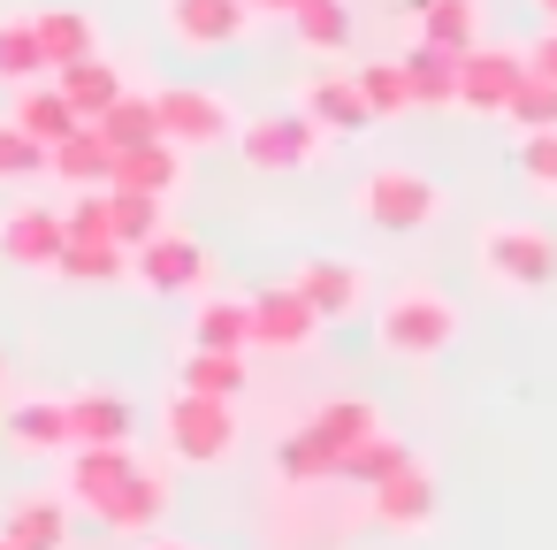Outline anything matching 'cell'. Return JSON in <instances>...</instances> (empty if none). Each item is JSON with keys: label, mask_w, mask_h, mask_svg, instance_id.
<instances>
[{"label": "cell", "mask_w": 557, "mask_h": 550, "mask_svg": "<svg viewBox=\"0 0 557 550\" xmlns=\"http://www.w3.org/2000/svg\"><path fill=\"white\" fill-rule=\"evenodd\" d=\"M374 344H382L389 359H435V352H450V344H458V306H450L443 291L412 283V291H397V298L382 306Z\"/></svg>", "instance_id": "6da1fadb"}, {"label": "cell", "mask_w": 557, "mask_h": 550, "mask_svg": "<svg viewBox=\"0 0 557 550\" xmlns=\"http://www.w3.org/2000/svg\"><path fill=\"white\" fill-rule=\"evenodd\" d=\"M161 443L176 466H222L237 451V413L230 398H199V390H176L161 405Z\"/></svg>", "instance_id": "7a4b0ae2"}, {"label": "cell", "mask_w": 557, "mask_h": 550, "mask_svg": "<svg viewBox=\"0 0 557 550\" xmlns=\"http://www.w3.org/2000/svg\"><path fill=\"white\" fill-rule=\"evenodd\" d=\"M351 215L374 222V230H389V237H405V230H428V222L443 215V192H435V176H420V169H374V176H359Z\"/></svg>", "instance_id": "3957f363"}, {"label": "cell", "mask_w": 557, "mask_h": 550, "mask_svg": "<svg viewBox=\"0 0 557 550\" xmlns=\"http://www.w3.org/2000/svg\"><path fill=\"white\" fill-rule=\"evenodd\" d=\"M321 146H329V131H321L306 108H283V115H252V123H237V154H245V169H260V176L313 169Z\"/></svg>", "instance_id": "277c9868"}, {"label": "cell", "mask_w": 557, "mask_h": 550, "mask_svg": "<svg viewBox=\"0 0 557 550\" xmlns=\"http://www.w3.org/2000/svg\"><path fill=\"white\" fill-rule=\"evenodd\" d=\"M153 108H161V138L184 146V154L237 146V108L214 85H169V93H153Z\"/></svg>", "instance_id": "5b68a950"}, {"label": "cell", "mask_w": 557, "mask_h": 550, "mask_svg": "<svg viewBox=\"0 0 557 550\" xmlns=\"http://www.w3.org/2000/svg\"><path fill=\"white\" fill-rule=\"evenodd\" d=\"M481 268L511 291H542V283H557V237L534 230V222H488L481 230Z\"/></svg>", "instance_id": "8992f818"}, {"label": "cell", "mask_w": 557, "mask_h": 550, "mask_svg": "<svg viewBox=\"0 0 557 550\" xmlns=\"http://www.w3.org/2000/svg\"><path fill=\"white\" fill-rule=\"evenodd\" d=\"M527 85V47H466L458 54V108L504 123L511 93Z\"/></svg>", "instance_id": "52a82bcc"}, {"label": "cell", "mask_w": 557, "mask_h": 550, "mask_svg": "<svg viewBox=\"0 0 557 550\" xmlns=\"http://www.w3.org/2000/svg\"><path fill=\"white\" fill-rule=\"evenodd\" d=\"M207 268H214V260H207V245H199L191 230H169V222H161L138 253H131V276H138L146 291H161V298L199 291V283H207Z\"/></svg>", "instance_id": "ba28073f"}, {"label": "cell", "mask_w": 557, "mask_h": 550, "mask_svg": "<svg viewBox=\"0 0 557 550\" xmlns=\"http://www.w3.org/2000/svg\"><path fill=\"white\" fill-rule=\"evenodd\" d=\"M252 24V0H161V32L191 54H222L237 47Z\"/></svg>", "instance_id": "9c48e42d"}, {"label": "cell", "mask_w": 557, "mask_h": 550, "mask_svg": "<svg viewBox=\"0 0 557 550\" xmlns=\"http://www.w3.org/2000/svg\"><path fill=\"white\" fill-rule=\"evenodd\" d=\"M329 321L298 298V283H268L252 291V352H306Z\"/></svg>", "instance_id": "30bf717a"}, {"label": "cell", "mask_w": 557, "mask_h": 550, "mask_svg": "<svg viewBox=\"0 0 557 550\" xmlns=\"http://www.w3.org/2000/svg\"><path fill=\"white\" fill-rule=\"evenodd\" d=\"M131 474H138V443H77L62 497H70V512H92V520H100V504H108Z\"/></svg>", "instance_id": "8fae6325"}, {"label": "cell", "mask_w": 557, "mask_h": 550, "mask_svg": "<svg viewBox=\"0 0 557 550\" xmlns=\"http://www.w3.org/2000/svg\"><path fill=\"white\" fill-rule=\"evenodd\" d=\"M62 245H70V215L62 207H9V215H0V260H9V268L54 276Z\"/></svg>", "instance_id": "7c38bea8"}, {"label": "cell", "mask_w": 557, "mask_h": 550, "mask_svg": "<svg viewBox=\"0 0 557 550\" xmlns=\"http://www.w3.org/2000/svg\"><path fill=\"white\" fill-rule=\"evenodd\" d=\"M367 512H374V527H389V535H420V527H435V474H428L420 459L397 466L389 481L367 489Z\"/></svg>", "instance_id": "4fadbf2b"}, {"label": "cell", "mask_w": 557, "mask_h": 550, "mask_svg": "<svg viewBox=\"0 0 557 550\" xmlns=\"http://www.w3.org/2000/svg\"><path fill=\"white\" fill-rule=\"evenodd\" d=\"M169 497H176V489H169V474L138 459V474H131V481H123V489L100 504V527H108V535H138V542H146V535H161Z\"/></svg>", "instance_id": "5bb4252c"}, {"label": "cell", "mask_w": 557, "mask_h": 550, "mask_svg": "<svg viewBox=\"0 0 557 550\" xmlns=\"http://www.w3.org/2000/svg\"><path fill=\"white\" fill-rule=\"evenodd\" d=\"M0 436H9V451H24V459H70L77 451V436H70V398H16L9 405V420H0Z\"/></svg>", "instance_id": "9a60e30c"}, {"label": "cell", "mask_w": 557, "mask_h": 550, "mask_svg": "<svg viewBox=\"0 0 557 550\" xmlns=\"http://www.w3.org/2000/svg\"><path fill=\"white\" fill-rule=\"evenodd\" d=\"M54 85H62V100H70V108H77L85 123H100V115H108V108H115V100L131 93V85H123V70H115L108 54H85V62H62V70H54Z\"/></svg>", "instance_id": "2e32d148"}, {"label": "cell", "mask_w": 557, "mask_h": 550, "mask_svg": "<svg viewBox=\"0 0 557 550\" xmlns=\"http://www.w3.org/2000/svg\"><path fill=\"white\" fill-rule=\"evenodd\" d=\"M298 108H306V115H313L329 138H359V131L374 123V108L359 100V85H351V77H306Z\"/></svg>", "instance_id": "e0dca14e"}, {"label": "cell", "mask_w": 557, "mask_h": 550, "mask_svg": "<svg viewBox=\"0 0 557 550\" xmlns=\"http://www.w3.org/2000/svg\"><path fill=\"white\" fill-rule=\"evenodd\" d=\"M47 176H62V184H77V192H108V176H115V146H108L92 123H77V131L47 154Z\"/></svg>", "instance_id": "ac0fdd59"}, {"label": "cell", "mask_w": 557, "mask_h": 550, "mask_svg": "<svg viewBox=\"0 0 557 550\" xmlns=\"http://www.w3.org/2000/svg\"><path fill=\"white\" fill-rule=\"evenodd\" d=\"M176 184H184V146H169V138L115 154V176H108V192H153V199H169Z\"/></svg>", "instance_id": "d6986e66"}, {"label": "cell", "mask_w": 557, "mask_h": 550, "mask_svg": "<svg viewBox=\"0 0 557 550\" xmlns=\"http://www.w3.org/2000/svg\"><path fill=\"white\" fill-rule=\"evenodd\" d=\"M290 283H298V298H306L321 321H351V314H359V268H351V260H306Z\"/></svg>", "instance_id": "ffe728a7"}, {"label": "cell", "mask_w": 557, "mask_h": 550, "mask_svg": "<svg viewBox=\"0 0 557 550\" xmlns=\"http://www.w3.org/2000/svg\"><path fill=\"white\" fill-rule=\"evenodd\" d=\"M176 390H199V398H230V405H237V398L252 390V352H207V344H191Z\"/></svg>", "instance_id": "44dd1931"}, {"label": "cell", "mask_w": 557, "mask_h": 550, "mask_svg": "<svg viewBox=\"0 0 557 550\" xmlns=\"http://www.w3.org/2000/svg\"><path fill=\"white\" fill-rule=\"evenodd\" d=\"M0 535H9L16 550H70V497H24V504H9Z\"/></svg>", "instance_id": "7402d4cb"}, {"label": "cell", "mask_w": 557, "mask_h": 550, "mask_svg": "<svg viewBox=\"0 0 557 550\" xmlns=\"http://www.w3.org/2000/svg\"><path fill=\"white\" fill-rule=\"evenodd\" d=\"M397 62H405L412 108H458V54H450V47H428V39H412Z\"/></svg>", "instance_id": "603a6c76"}, {"label": "cell", "mask_w": 557, "mask_h": 550, "mask_svg": "<svg viewBox=\"0 0 557 550\" xmlns=\"http://www.w3.org/2000/svg\"><path fill=\"white\" fill-rule=\"evenodd\" d=\"M298 428H313V436L336 451V466H344V451H351V443H367V436L382 428V413H374V398H321Z\"/></svg>", "instance_id": "cb8c5ba5"}, {"label": "cell", "mask_w": 557, "mask_h": 550, "mask_svg": "<svg viewBox=\"0 0 557 550\" xmlns=\"http://www.w3.org/2000/svg\"><path fill=\"white\" fill-rule=\"evenodd\" d=\"M39 77H54V62H47V39H39V16H9L0 24V85H39Z\"/></svg>", "instance_id": "d4e9b609"}, {"label": "cell", "mask_w": 557, "mask_h": 550, "mask_svg": "<svg viewBox=\"0 0 557 550\" xmlns=\"http://www.w3.org/2000/svg\"><path fill=\"white\" fill-rule=\"evenodd\" d=\"M16 123H24L39 146H62V138H70L85 115L62 100V85H54V77H39V85H24V93H16Z\"/></svg>", "instance_id": "484cf974"}, {"label": "cell", "mask_w": 557, "mask_h": 550, "mask_svg": "<svg viewBox=\"0 0 557 550\" xmlns=\"http://www.w3.org/2000/svg\"><path fill=\"white\" fill-rule=\"evenodd\" d=\"M191 344H207V352H252V298H199Z\"/></svg>", "instance_id": "4316f807"}, {"label": "cell", "mask_w": 557, "mask_h": 550, "mask_svg": "<svg viewBox=\"0 0 557 550\" xmlns=\"http://www.w3.org/2000/svg\"><path fill=\"white\" fill-rule=\"evenodd\" d=\"M70 436H77V443H131V398H115V390H77V398H70Z\"/></svg>", "instance_id": "83f0119b"}, {"label": "cell", "mask_w": 557, "mask_h": 550, "mask_svg": "<svg viewBox=\"0 0 557 550\" xmlns=\"http://www.w3.org/2000/svg\"><path fill=\"white\" fill-rule=\"evenodd\" d=\"M420 39L450 54L481 47V0H420Z\"/></svg>", "instance_id": "f1b7e54d"}, {"label": "cell", "mask_w": 557, "mask_h": 550, "mask_svg": "<svg viewBox=\"0 0 557 550\" xmlns=\"http://www.w3.org/2000/svg\"><path fill=\"white\" fill-rule=\"evenodd\" d=\"M290 32H298L306 54H344L351 47V9H344V0H298Z\"/></svg>", "instance_id": "f546056e"}, {"label": "cell", "mask_w": 557, "mask_h": 550, "mask_svg": "<svg viewBox=\"0 0 557 550\" xmlns=\"http://www.w3.org/2000/svg\"><path fill=\"white\" fill-rule=\"evenodd\" d=\"M92 131H100L115 154H131V146H153V138H161V108H153V93H123V100H115V108H108Z\"/></svg>", "instance_id": "4dcf8cb0"}, {"label": "cell", "mask_w": 557, "mask_h": 550, "mask_svg": "<svg viewBox=\"0 0 557 550\" xmlns=\"http://www.w3.org/2000/svg\"><path fill=\"white\" fill-rule=\"evenodd\" d=\"M62 283H123L131 276V245H92V237H70L62 260H54Z\"/></svg>", "instance_id": "1f68e13d"}, {"label": "cell", "mask_w": 557, "mask_h": 550, "mask_svg": "<svg viewBox=\"0 0 557 550\" xmlns=\"http://www.w3.org/2000/svg\"><path fill=\"white\" fill-rule=\"evenodd\" d=\"M397 466H412V451L389 436V428H374L367 443H351L344 451V466H336V481H351V489H374V481H389Z\"/></svg>", "instance_id": "d6a6232c"}, {"label": "cell", "mask_w": 557, "mask_h": 550, "mask_svg": "<svg viewBox=\"0 0 557 550\" xmlns=\"http://www.w3.org/2000/svg\"><path fill=\"white\" fill-rule=\"evenodd\" d=\"M39 39H47V62H54V70L100 54V24H92L85 9H47V16H39Z\"/></svg>", "instance_id": "836d02e7"}, {"label": "cell", "mask_w": 557, "mask_h": 550, "mask_svg": "<svg viewBox=\"0 0 557 550\" xmlns=\"http://www.w3.org/2000/svg\"><path fill=\"white\" fill-rule=\"evenodd\" d=\"M351 85H359V100L374 108V123H382V115H405V108H412L405 62H367V70H351Z\"/></svg>", "instance_id": "e575fe53"}, {"label": "cell", "mask_w": 557, "mask_h": 550, "mask_svg": "<svg viewBox=\"0 0 557 550\" xmlns=\"http://www.w3.org/2000/svg\"><path fill=\"white\" fill-rule=\"evenodd\" d=\"M47 154H54V146H39L16 115L0 123V184H32V176H47Z\"/></svg>", "instance_id": "d590c367"}, {"label": "cell", "mask_w": 557, "mask_h": 550, "mask_svg": "<svg viewBox=\"0 0 557 550\" xmlns=\"http://www.w3.org/2000/svg\"><path fill=\"white\" fill-rule=\"evenodd\" d=\"M108 215H115V245H131V253L161 230V199L153 192H108Z\"/></svg>", "instance_id": "8d00e7d4"}, {"label": "cell", "mask_w": 557, "mask_h": 550, "mask_svg": "<svg viewBox=\"0 0 557 550\" xmlns=\"http://www.w3.org/2000/svg\"><path fill=\"white\" fill-rule=\"evenodd\" d=\"M504 123H511L519 138H527V131H557V85L527 70V85L511 93V108H504Z\"/></svg>", "instance_id": "74e56055"}, {"label": "cell", "mask_w": 557, "mask_h": 550, "mask_svg": "<svg viewBox=\"0 0 557 550\" xmlns=\"http://www.w3.org/2000/svg\"><path fill=\"white\" fill-rule=\"evenodd\" d=\"M519 176H527V192L557 199V131H527L519 138Z\"/></svg>", "instance_id": "f35d334b"}, {"label": "cell", "mask_w": 557, "mask_h": 550, "mask_svg": "<svg viewBox=\"0 0 557 550\" xmlns=\"http://www.w3.org/2000/svg\"><path fill=\"white\" fill-rule=\"evenodd\" d=\"M70 237L115 245V215H108V192H77V199H70Z\"/></svg>", "instance_id": "ab89813d"}, {"label": "cell", "mask_w": 557, "mask_h": 550, "mask_svg": "<svg viewBox=\"0 0 557 550\" xmlns=\"http://www.w3.org/2000/svg\"><path fill=\"white\" fill-rule=\"evenodd\" d=\"M527 70H534V77H549V85H557V24H549V32H542V39H534V47H527Z\"/></svg>", "instance_id": "60d3db41"}, {"label": "cell", "mask_w": 557, "mask_h": 550, "mask_svg": "<svg viewBox=\"0 0 557 550\" xmlns=\"http://www.w3.org/2000/svg\"><path fill=\"white\" fill-rule=\"evenodd\" d=\"M138 550H207V542H176V535H146Z\"/></svg>", "instance_id": "b9f144b4"}, {"label": "cell", "mask_w": 557, "mask_h": 550, "mask_svg": "<svg viewBox=\"0 0 557 550\" xmlns=\"http://www.w3.org/2000/svg\"><path fill=\"white\" fill-rule=\"evenodd\" d=\"M290 9L298 0H252V16H283V24H290Z\"/></svg>", "instance_id": "7bdbcfd3"}, {"label": "cell", "mask_w": 557, "mask_h": 550, "mask_svg": "<svg viewBox=\"0 0 557 550\" xmlns=\"http://www.w3.org/2000/svg\"><path fill=\"white\" fill-rule=\"evenodd\" d=\"M534 9H542V24H557V0H534Z\"/></svg>", "instance_id": "ee69618b"}, {"label": "cell", "mask_w": 557, "mask_h": 550, "mask_svg": "<svg viewBox=\"0 0 557 550\" xmlns=\"http://www.w3.org/2000/svg\"><path fill=\"white\" fill-rule=\"evenodd\" d=\"M0 382H9V352H0Z\"/></svg>", "instance_id": "f6af8a7d"}, {"label": "cell", "mask_w": 557, "mask_h": 550, "mask_svg": "<svg viewBox=\"0 0 557 550\" xmlns=\"http://www.w3.org/2000/svg\"><path fill=\"white\" fill-rule=\"evenodd\" d=\"M0 550H16V542H9V535H0Z\"/></svg>", "instance_id": "bcb514c9"}]
</instances>
